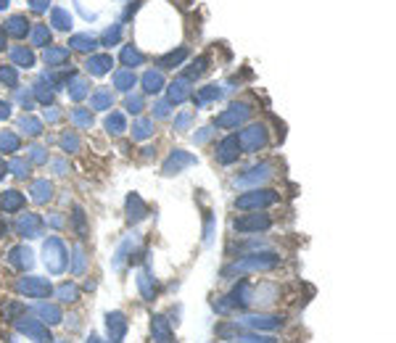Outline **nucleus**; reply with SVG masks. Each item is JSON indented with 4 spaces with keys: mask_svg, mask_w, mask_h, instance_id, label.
I'll return each mask as SVG.
<instances>
[{
    "mask_svg": "<svg viewBox=\"0 0 396 343\" xmlns=\"http://www.w3.org/2000/svg\"><path fill=\"white\" fill-rule=\"evenodd\" d=\"M143 85H145V90H148V92H156V90H161L164 79H161V74H159V72H145Z\"/></svg>",
    "mask_w": 396,
    "mask_h": 343,
    "instance_id": "12",
    "label": "nucleus"
},
{
    "mask_svg": "<svg viewBox=\"0 0 396 343\" xmlns=\"http://www.w3.org/2000/svg\"><path fill=\"white\" fill-rule=\"evenodd\" d=\"M6 32L11 34V37H16V40L27 37V34H29V21H27V16L14 14V16L6 21Z\"/></svg>",
    "mask_w": 396,
    "mask_h": 343,
    "instance_id": "1",
    "label": "nucleus"
},
{
    "mask_svg": "<svg viewBox=\"0 0 396 343\" xmlns=\"http://www.w3.org/2000/svg\"><path fill=\"white\" fill-rule=\"evenodd\" d=\"M127 109H130V111H140V98H130V101H127Z\"/></svg>",
    "mask_w": 396,
    "mask_h": 343,
    "instance_id": "23",
    "label": "nucleus"
},
{
    "mask_svg": "<svg viewBox=\"0 0 396 343\" xmlns=\"http://www.w3.org/2000/svg\"><path fill=\"white\" fill-rule=\"evenodd\" d=\"M111 103V95L106 90H98L95 95H92V106H95V109H103V106H109Z\"/></svg>",
    "mask_w": 396,
    "mask_h": 343,
    "instance_id": "15",
    "label": "nucleus"
},
{
    "mask_svg": "<svg viewBox=\"0 0 396 343\" xmlns=\"http://www.w3.org/2000/svg\"><path fill=\"white\" fill-rule=\"evenodd\" d=\"M204 64H206V58H195V64L188 69V74H190V77H198V74L204 72Z\"/></svg>",
    "mask_w": 396,
    "mask_h": 343,
    "instance_id": "18",
    "label": "nucleus"
},
{
    "mask_svg": "<svg viewBox=\"0 0 396 343\" xmlns=\"http://www.w3.org/2000/svg\"><path fill=\"white\" fill-rule=\"evenodd\" d=\"M111 64H114V61H111V56L103 53V56H90L85 66H87V72H90V74H106L109 69H111Z\"/></svg>",
    "mask_w": 396,
    "mask_h": 343,
    "instance_id": "3",
    "label": "nucleus"
},
{
    "mask_svg": "<svg viewBox=\"0 0 396 343\" xmlns=\"http://www.w3.org/2000/svg\"><path fill=\"white\" fill-rule=\"evenodd\" d=\"M11 61H14L16 66H34V53L29 48H24V45H16V48H11Z\"/></svg>",
    "mask_w": 396,
    "mask_h": 343,
    "instance_id": "4",
    "label": "nucleus"
},
{
    "mask_svg": "<svg viewBox=\"0 0 396 343\" xmlns=\"http://www.w3.org/2000/svg\"><path fill=\"white\" fill-rule=\"evenodd\" d=\"M69 45H72V48H77V51H92V48L98 45V40L92 37V34H87V32H79V34H72Z\"/></svg>",
    "mask_w": 396,
    "mask_h": 343,
    "instance_id": "5",
    "label": "nucleus"
},
{
    "mask_svg": "<svg viewBox=\"0 0 396 343\" xmlns=\"http://www.w3.org/2000/svg\"><path fill=\"white\" fill-rule=\"evenodd\" d=\"M249 143H251V145H254V143H262V132H256V127L249 132Z\"/></svg>",
    "mask_w": 396,
    "mask_h": 343,
    "instance_id": "22",
    "label": "nucleus"
},
{
    "mask_svg": "<svg viewBox=\"0 0 396 343\" xmlns=\"http://www.w3.org/2000/svg\"><path fill=\"white\" fill-rule=\"evenodd\" d=\"M190 3H193V0H177V6H182V8H185V6H190Z\"/></svg>",
    "mask_w": 396,
    "mask_h": 343,
    "instance_id": "28",
    "label": "nucleus"
},
{
    "mask_svg": "<svg viewBox=\"0 0 396 343\" xmlns=\"http://www.w3.org/2000/svg\"><path fill=\"white\" fill-rule=\"evenodd\" d=\"M74 122H77V124H87L90 119H87V114H82V111H74Z\"/></svg>",
    "mask_w": 396,
    "mask_h": 343,
    "instance_id": "24",
    "label": "nucleus"
},
{
    "mask_svg": "<svg viewBox=\"0 0 396 343\" xmlns=\"http://www.w3.org/2000/svg\"><path fill=\"white\" fill-rule=\"evenodd\" d=\"M243 116H246V109H243V106H232V111L230 114H222V116H219V122H222V124H232V122L243 119Z\"/></svg>",
    "mask_w": 396,
    "mask_h": 343,
    "instance_id": "14",
    "label": "nucleus"
},
{
    "mask_svg": "<svg viewBox=\"0 0 396 343\" xmlns=\"http://www.w3.org/2000/svg\"><path fill=\"white\" fill-rule=\"evenodd\" d=\"M69 61V51L66 48H51L48 45V51H45V64L48 66H61V64H66Z\"/></svg>",
    "mask_w": 396,
    "mask_h": 343,
    "instance_id": "6",
    "label": "nucleus"
},
{
    "mask_svg": "<svg viewBox=\"0 0 396 343\" xmlns=\"http://www.w3.org/2000/svg\"><path fill=\"white\" fill-rule=\"evenodd\" d=\"M114 85L119 87V90H130L135 85V74L130 72V69H122V72L114 74Z\"/></svg>",
    "mask_w": 396,
    "mask_h": 343,
    "instance_id": "10",
    "label": "nucleus"
},
{
    "mask_svg": "<svg viewBox=\"0 0 396 343\" xmlns=\"http://www.w3.org/2000/svg\"><path fill=\"white\" fill-rule=\"evenodd\" d=\"M111 127H114V132H122V127H124L122 124V116H111V119H109V129Z\"/></svg>",
    "mask_w": 396,
    "mask_h": 343,
    "instance_id": "19",
    "label": "nucleus"
},
{
    "mask_svg": "<svg viewBox=\"0 0 396 343\" xmlns=\"http://www.w3.org/2000/svg\"><path fill=\"white\" fill-rule=\"evenodd\" d=\"M6 6H8V0H0V11H3Z\"/></svg>",
    "mask_w": 396,
    "mask_h": 343,
    "instance_id": "29",
    "label": "nucleus"
},
{
    "mask_svg": "<svg viewBox=\"0 0 396 343\" xmlns=\"http://www.w3.org/2000/svg\"><path fill=\"white\" fill-rule=\"evenodd\" d=\"M122 40V24H114V27H109L106 32H103V37H101V45H116Z\"/></svg>",
    "mask_w": 396,
    "mask_h": 343,
    "instance_id": "11",
    "label": "nucleus"
},
{
    "mask_svg": "<svg viewBox=\"0 0 396 343\" xmlns=\"http://www.w3.org/2000/svg\"><path fill=\"white\" fill-rule=\"evenodd\" d=\"M51 6V0H29V8L34 11V14H42V11H48Z\"/></svg>",
    "mask_w": 396,
    "mask_h": 343,
    "instance_id": "17",
    "label": "nucleus"
},
{
    "mask_svg": "<svg viewBox=\"0 0 396 343\" xmlns=\"http://www.w3.org/2000/svg\"><path fill=\"white\" fill-rule=\"evenodd\" d=\"M51 24L56 29H61V32H69V29H72V14H69L66 8H61V6H56L51 11Z\"/></svg>",
    "mask_w": 396,
    "mask_h": 343,
    "instance_id": "2",
    "label": "nucleus"
},
{
    "mask_svg": "<svg viewBox=\"0 0 396 343\" xmlns=\"http://www.w3.org/2000/svg\"><path fill=\"white\" fill-rule=\"evenodd\" d=\"M0 145H3V148H16V137L3 135V137H0Z\"/></svg>",
    "mask_w": 396,
    "mask_h": 343,
    "instance_id": "21",
    "label": "nucleus"
},
{
    "mask_svg": "<svg viewBox=\"0 0 396 343\" xmlns=\"http://www.w3.org/2000/svg\"><path fill=\"white\" fill-rule=\"evenodd\" d=\"M169 95H172V101H182L185 95H188V82H185V79L172 82V85H169Z\"/></svg>",
    "mask_w": 396,
    "mask_h": 343,
    "instance_id": "13",
    "label": "nucleus"
},
{
    "mask_svg": "<svg viewBox=\"0 0 396 343\" xmlns=\"http://www.w3.org/2000/svg\"><path fill=\"white\" fill-rule=\"evenodd\" d=\"M3 48H6V32L0 29V51H3Z\"/></svg>",
    "mask_w": 396,
    "mask_h": 343,
    "instance_id": "26",
    "label": "nucleus"
},
{
    "mask_svg": "<svg viewBox=\"0 0 396 343\" xmlns=\"http://www.w3.org/2000/svg\"><path fill=\"white\" fill-rule=\"evenodd\" d=\"M6 204H8V206H19V195L8 193V195H6Z\"/></svg>",
    "mask_w": 396,
    "mask_h": 343,
    "instance_id": "25",
    "label": "nucleus"
},
{
    "mask_svg": "<svg viewBox=\"0 0 396 343\" xmlns=\"http://www.w3.org/2000/svg\"><path fill=\"white\" fill-rule=\"evenodd\" d=\"M0 82H8V85H14V82H16L14 66H0Z\"/></svg>",
    "mask_w": 396,
    "mask_h": 343,
    "instance_id": "16",
    "label": "nucleus"
},
{
    "mask_svg": "<svg viewBox=\"0 0 396 343\" xmlns=\"http://www.w3.org/2000/svg\"><path fill=\"white\" fill-rule=\"evenodd\" d=\"M145 61V56L137 51V48H132V45H124V51H122V64L124 66H140Z\"/></svg>",
    "mask_w": 396,
    "mask_h": 343,
    "instance_id": "8",
    "label": "nucleus"
},
{
    "mask_svg": "<svg viewBox=\"0 0 396 343\" xmlns=\"http://www.w3.org/2000/svg\"><path fill=\"white\" fill-rule=\"evenodd\" d=\"M29 37H32V45H51V29H48V24H34L29 29Z\"/></svg>",
    "mask_w": 396,
    "mask_h": 343,
    "instance_id": "7",
    "label": "nucleus"
},
{
    "mask_svg": "<svg viewBox=\"0 0 396 343\" xmlns=\"http://www.w3.org/2000/svg\"><path fill=\"white\" fill-rule=\"evenodd\" d=\"M185 58H188V48H177V51H172V53H167V56L161 58L159 64L164 66V69H174V66H177V64H182Z\"/></svg>",
    "mask_w": 396,
    "mask_h": 343,
    "instance_id": "9",
    "label": "nucleus"
},
{
    "mask_svg": "<svg viewBox=\"0 0 396 343\" xmlns=\"http://www.w3.org/2000/svg\"><path fill=\"white\" fill-rule=\"evenodd\" d=\"M0 116H8V106H3V103H0Z\"/></svg>",
    "mask_w": 396,
    "mask_h": 343,
    "instance_id": "27",
    "label": "nucleus"
},
{
    "mask_svg": "<svg viewBox=\"0 0 396 343\" xmlns=\"http://www.w3.org/2000/svg\"><path fill=\"white\" fill-rule=\"evenodd\" d=\"M72 95H74V98H82V95H85V82H74Z\"/></svg>",
    "mask_w": 396,
    "mask_h": 343,
    "instance_id": "20",
    "label": "nucleus"
}]
</instances>
